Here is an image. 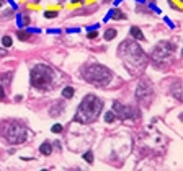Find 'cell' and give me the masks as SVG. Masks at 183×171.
I'll use <instances>...</instances> for the list:
<instances>
[{
  "label": "cell",
  "mask_w": 183,
  "mask_h": 171,
  "mask_svg": "<svg viewBox=\"0 0 183 171\" xmlns=\"http://www.w3.org/2000/svg\"><path fill=\"white\" fill-rule=\"evenodd\" d=\"M114 36H116V30H108V31H105V39H106V41H111Z\"/></svg>",
  "instance_id": "obj_15"
},
{
  "label": "cell",
  "mask_w": 183,
  "mask_h": 171,
  "mask_svg": "<svg viewBox=\"0 0 183 171\" xmlns=\"http://www.w3.org/2000/svg\"><path fill=\"white\" fill-rule=\"evenodd\" d=\"M83 78L88 83L96 85V87H106L111 82L113 73L110 68L103 67L100 64H90L83 68Z\"/></svg>",
  "instance_id": "obj_3"
},
{
  "label": "cell",
  "mask_w": 183,
  "mask_h": 171,
  "mask_svg": "<svg viewBox=\"0 0 183 171\" xmlns=\"http://www.w3.org/2000/svg\"><path fill=\"white\" fill-rule=\"evenodd\" d=\"M83 158H85V161H87V163H93V153H92V152H87L83 155Z\"/></svg>",
  "instance_id": "obj_18"
},
{
  "label": "cell",
  "mask_w": 183,
  "mask_h": 171,
  "mask_svg": "<svg viewBox=\"0 0 183 171\" xmlns=\"http://www.w3.org/2000/svg\"><path fill=\"white\" fill-rule=\"evenodd\" d=\"M131 36H133L136 41H144V33L137 26H131Z\"/></svg>",
  "instance_id": "obj_9"
},
{
  "label": "cell",
  "mask_w": 183,
  "mask_h": 171,
  "mask_svg": "<svg viewBox=\"0 0 183 171\" xmlns=\"http://www.w3.org/2000/svg\"><path fill=\"white\" fill-rule=\"evenodd\" d=\"M172 93H173V96L177 100H181V93H180V82H177L175 83V88H173V91H172Z\"/></svg>",
  "instance_id": "obj_14"
},
{
  "label": "cell",
  "mask_w": 183,
  "mask_h": 171,
  "mask_svg": "<svg viewBox=\"0 0 183 171\" xmlns=\"http://www.w3.org/2000/svg\"><path fill=\"white\" fill-rule=\"evenodd\" d=\"M56 109H53V108H51V116H53V117H56V116H59V114H61V111H62V104H61V103H56Z\"/></svg>",
  "instance_id": "obj_13"
},
{
  "label": "cell",
  "mask_w": 183,
  "mask_h": 171,
  "mask_svg": "<svg viewBox=\"0 0 183 171\" xmlns=\"http://www.w3.org/2000/svg\"><path fill=\"white\" fill-rule=\"evenodd\" d=\"M93 38H96V31H93V33L88 34V39H93Z\"/></svg>",
  "instance_id": "obj_23"
},
{
  "label": "cell",
  "mask_w": 183,
  "mask_h": 171,
  "mask_svg": "<svg viewBox=\"0 0 183 171\" xmlns=\"http://www.w3.org/2000/svg\"><path fill=\"white\" fill-rule=\"evenodd\" d=\"M113 112H116L121 119H129L133 116V109H131L129 106H123L121 103H118V101L113 103Z\"/></svg>",
  "instance_id": "obj_7"
},
{
  "label": "cell",
  "mask_w": 183,
  "mask_h": 171,
  "mask_svg": "<svg viewBox=\"0 0 183 171\" xmlns=\"http://www.w3.org/2000/svg\"><path fill=\"white\" fill-rule=\"evenodd\" d=\"M72 96H74V88H72V87H66L64 90H62V98L70 100Z\"/></svg>",
  "instance_id": "obj_12"
},
{
  "label": "cell",
  "mask_w": 183,
  "mask_h": 171,
  "mask_svg": "<svg viewBox=\"0 0 183 171\" xmlns=\"http://www.w3.org/2000/svg\"><path fill=\"white\" fill-rule=\"evenodd\" d=\"M105 121H106V122H113V121H114V112H113V111L105 112Z\"/></svg>",
  "instance_id": "obj_16"
},
{
  "label": "cell",
  "mask_w": 183,
  "mask_h": 171,
  "mask_svg": "<svg viewBox=\"0 0 183 171\" xmlns=\"http://www.w3.org/2000/svg\"><path fill=\"white\" fill-rule=\"evenodd\" d=\"M111 13H113V15H111L113 18H121V20H123V18H126V16L123 15V11H119V10H118V11H116V10H113Z\"/></svg>",
  "instance_id": "obj_19"
},
{
  "label": "cell",
  "mask_w": 183,
  "mask_h": 171,
  "mask_svg": "<svg viewBox=\"0 0 183 171\" xmlns=\"http://www.w3.org/2000/svg\"><path fill=\"white\" fill-rule=\"evenodd\" d=\"M11 43H13V41H11V38H10V36H3V38H2V44L5 46V47H10Z\"/></svg>",
  "instance_id": "obj_17"
},
{
  "label": "cell",
  "mask_w": 183,
  "mask_h": 171,
  "mask_svg": "<svg viewBox=\"0 0 183 171\" xmlns=\"http://www.w3.org/2000/svg\"><path fill=\"white\" fill-rule=\"evenodd\" d=\"M13 77V72H7V73H0V82L3 85H8L10 83V78Z\"/></svg>",
  "instance_id": "obj_11"
},
{
  "label": "cell",
  "mask_w": 183,
  "mask_h": 171,
  "mask_svg": "<svg viewBox=\"0 0 183 171\" xmlns=\"http://www.w3.org/2000/svg\"><path fill=\"white\" fill-rule=\"evenodd\" d=\"M18 38L21 39V41H26V39H28V34H26L25 31H18Z\"/></svg>",
  "instance_id": "obj_22"
},
{
  "label": "cell",
  "mask_w": 183,
  "mask_h": 171,
  "mask_svg": "<svg viewBox=\"0 0 183 171\" xmlns=\"http://www.w3.org/2000/svg\"><path fill=\"white\" fill-rule=\"evenodd\" d=\"M101 109H103L101 100L96 98L95 95H87L82 100V103H80L74 121L80 122V124H90V122H93L95 119L100 116Z\"/></svg>",
  "instance_id": "obj_1"
},
{
  "label": "cell",
  "mask_w": 183,
  "mask_h": 171,
  "mask_svg": "<svg viewBox=\"0 0 183 171\" xmlns=\"http://www.w3.org/2000/svg\"><path fill=\"white\" fill-rule=\"evenodd\" d=\"M146 95H152V85L149 80H142V82L139 83V87H137V100H142Z\"/></svg>",
  "instance_id": "obj_8"
},
{
  "label": "cell",
  "mask_w": 183,
  "mask_h": 171,
  "mask_svg": "<svg viewBox=\"0 0 183 171\" xmlns=\"http://www.w3.org/2000/svg\"><path fill=\"white\" fill-rule=\"evenodd\" d=\"M31 85L38 90H49L54 85V70L44 64H38L31 68Z\"/></svg>",
  "instance_id": "obj_4"
},
{
  "label": "cell",
  "mask_w": 183,
  "mask_h": 171,
  "mask_svg": "<svg viewBox=\"0 0 183 171\" xmlns=\"http://www.w3.org/2000/svg\"><path fill=\"white\" fill-rule=\"evenodd\" d=\"M118 54L126 62V65L129 68L134 67L136 70H141L142 67H146V60H147L146 54L142 52L139 44H136L134 41H131V39L121 43V46L118 47Z\"/></svg>",
  "instance_id": "obj_2"
},
{
  "label": "cell",
  "mask_w": 183,
  "mask_h": 171,
  "mask_svg": "<svg viewBox=\"0 0 183 171\" xmlns=\"http://www.w3.org/2000/svg\"><path fill=\"white\" fill-rule=\"evenodd\" d=\"M53 132H54V134H61V132H62V125H61V124L53 125Z\"/></svg>",
  "instance_id": "obj_20"
},
{
  "label": "cell",
  "mask_w": 183,
  "mask_h": 171,
  "mask_svg": "<svg viewBox=\"0 0 183 171\" xmlns=\"http://www.w3.org/2000/svg\"><path fill=\"white\" fill-rule=\"evenodd\" d=\"M44 16H46V18H56V16H57V11H46V13H44Z\"/></svg>",
  "instance_id": "obj_21"
},
{
  "label": "cell",
  "mask_w": 183,
  "mask_h": 171,
  "mask_svg": "<svg viewBox=\"0 0 183 171\" xmlns=\"http://www.w3.org/2000/svg\"><path fill=\"white\" fill-rule=\"evenodd\" d=\"M5 98V93H3V88H0V100Z\"/></svg>",
  "instance_id": "obj_24"
},
{
  "label": "cell",
  "mask_w": 183,
  "mask_h": 171,
  "mask_svg": "<svg viewBox=\"0 0 183 171\" xmlns=\"http://www.w3.org/2000/svg\"><path fill=\"white\" fill-rule=\"evenodd\" d=\"M2 3H3V2H2V0H0V7H2Z\"/></svg>",
  "instance_id": "obj_26"
},
{
  "label": "cell",
  "mask_w": 183,
  "mask_h": 171,
  "mask_svg": "<svg viewBox=\"0 0 183 171\" xmlns=\"http://www.w3.org/2000/svg\"><path fill=\"white\" fill-rule=\"evenodd\" d=\"M175 51V44L170 41H160L155 47L152 49V59L157 62H164L170 59V55L173 54Z\"/></svg>",
  "instance_id": "obj_6"
},
{
  "label": "cell",
  "mask_w": 183,
  "mask_h": 171,
  "mask_svg": "<svg viewBox=\"0 0 183 171\" xmlns=\"http://www.w3.org/2000/svg\"><path fill=\"white\" fill-rule=\"evenodd\" d=\"M5 137L10 144H23L28 137V132H26V127L21 125L20 122H11L7 130H5Z\"/></svg>",
  "instance_id": "obj_5"
},
{
  "label": "cell",
  "mask_w": 183,
  "mask_h": 171,
  "mask_svg": "<svg viewBox=\"0 0 183 171\" xmlns=\"http://www.w3.org/2000/svg\"><path fill=\"white\" fill-rule=\"evenodd\" d=\"M39 152H41L43 155H51V153H53V145H51L49 142H44V144L39 147Z\"/></svg>",
  "instance_id": "obj_10"
},
{
  "label": "cell",
  "mask_w": 183,
  "mask_h": 171,
  "mask_svg": "<svg viewBox=\"0 0 183 171\" xmlns=\"http://www.w3.org/2000/svg\"><path fill=\"white\" fill-rule=\"evenodd\" d=\"M3 55H7V52H5V49L0 47V57H3Z\"/></svg>",
  "instance_id": "obj_25"
}]
</instances>
